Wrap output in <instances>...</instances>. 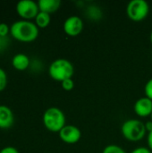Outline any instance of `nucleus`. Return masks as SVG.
Listing matches in <instances>:
<instances>
[{
  "instance_id": "423d86ee",
  "label": "nucleus",
  "mask_w": 152,
  "mask_h": 153,
  "mask_svg": "<svg viewBox=\"0 0 152 153\" xmlns=\"http://www.w3.org/2000/svg\"><path fill=\"white\" fill-rule=\"evenodd\" d=\"M16 12L23 20L30 21L36 18L39 13V8L38 3L32 0H22L16 4Z\"/></svg>"
},
{
  "instance_id": "393cba45",
  "label": "nucleus",
  "mask_w": 152,
  "mask_h": 153,
  "mask_svg": "<svg viewBox=\"0 0 152 153\" xmlns=\"http://www.w3.org/2000/svg\"><path fill=\"white\" fill-rule=\"evenodd\" d=\"M151 121H152V113H151Z\"/></svg>"
},
{
  "instance_id": "4be33fe9",
  "label": "nucleus",
  "mask_w": 152,
  "mask_h": 153,
  "mask_svg": "<svg viewBox=\"0 0 152 153\" xmlns=\"http://www.w3.org/2000/svg\"><path fill=\"white\" fill-rule=\"evenodd\" d=\"M147 142H148V145H149V149L152 152V131L151 133L148 134V138H147Z\"/></svg>"
},
{
  "instance_id": "ddd939ff",
  "label": "nucleus",
  "mask_w": 152,
  "mask_h": 153,
  "mask_svg": "<svg viewBox=\"0 0 152 153\" xmlns=\"http://www.w3.org/2000/svg\"><path fill=\"white\" fill-rule=\"evenodd\" d=\"M50 22H51L50 14L41 11H39V13L35 18V23L39 28H46L47 26H48Z\"/></svg>"
},
{
  "instance_id": "39448f33",
  "label": "nucleus",
  "mask_w": 152,
  "mask_h": 153,
  "mask_svg": "<svg viewBox=\"0 0 152 153\" xmlns=\"http://www.w3.org/2000/svg\"><path fill=\"white\" fill-rule=\"evenodd\" d=\"M149 12L150 5L145 0H132L126 6L127 16L134 22H140L145 19Z\"/></svg>"
},
{
  "instance_id": "f3484780",
  "label": "nucleus",
  "mask_w": 152,
  "mask_h": 153,
  "mask_svg": "<svg viewBox=\"0 0 152 153\" xmlns=\"http://www.w3.org/2000/svg\"><path fill=\"white\" fill-rule=\"evenodd\" d=\"M144 92H145L146 97H148L152 100V78L147 82L144 87Z\"/></svg>"
},
{
  "instance_id": "6e6552de",
  "label": "nucleus",
  "mask_w": 152,
  "mask_h": 153,
  "mask_svg": "<svg viewBox=\"0 0 152 153\" xmlns=\"http://www.w3.org/2000/svg\"><path fill=\"white\" fill-rule=\"evenodd\" d=\"M83 29V22L82 18L77 15L69 16L64 22L65 32L72 37L79 35Z\"/></svg>"
},
{
  "instance_id": "20e7f679",
  "label": "nucleus",
  "mask_w": 152,
  "mask_h": 153,
  "mask_svg": "<svg viewBox=\"0 0 152 153\" xmlns=\"http://www.w3.org/2000/svg\"><path fill=\"white\" fill-rule=\"evenodd\" d=\"M121 132L125 139L131 142H138L142 140L145 134V124L138 119H128L124 122L121 127Z\"/></svg>"
},
{
  "instance_id": "5701e85b",
  "label": "nucleus",
  "mask_w": 152,
  "mask_h": 153,
  "mask_svg": "<svg viewBox=\"0 0 152 153\" xmlns=\"http://www.w3.org/2000/svg\"><path fill=\"white\" fill-rule=\"evenodd\" d=\"M145 128L148 133H151L152 131V121H149L145 124Z\"/></svg>"
},
{
  "instance_id": "b1692460",
  "label": "nucleus",
  "mask_w": 152,
  "mask_h": 153,
  "mask_svg": "<svg viewBox=\"0 0 152 153\" xmlns=\"http://www.w3.org/2000/svg\"><path fill=\"white\" fill-rule=\"evenodd\" d=\"M151 43H152V31H151Z\"/></svg>"
},
{
  "instance_id": "0eeeda50",
  "label": "nucleus",
  "mask_w": 152,
  "mask_h": 153,
  "mask_svg": "<svg viewBox=\"0 0 152 153\" xmlns=\"http://www.w3.org/2000/svg\"><path fill=\"white\" fill-rule=\"evenodd\" d=\"M58 134L60 139L64 143L68 144L76 143L77 142L80 141L82 137L81 130L77 126L72 125H66Z\"/></svg>"
},
{
  "instance_id": "2eb2a0df",
  "label": "nucleus",
  "mask_w": 152,
  "mask_h": 153,
  "mask_svg": "<svg viewBox=\"0 0 152 153\" xmlns=\"http://www.w3.org/2000/svg\"><path fill=\"white\" fill-rule=\"evenodd\" d=\"M7 84V75L4 69L0 68V91H4Z\"/></svg>"
},
{
  "instance_id": "6ab92c4d",
  "label": "nucleus",
  "mask_w": 152,
  "mask_h": 153,
  "mask_svg": "<svg viewBox=\"0 0 152 153\" xmlns=\"http://www.w3.org/2000/svg\"><path fill=\"white\" fill-rule=\"evenodd\" d=\"M9 45V39L8 37H1L0 36V52L5 50Z\"/></svg>"
},
{
  "instance_id": "1a4fd4ad",
  "label": "nucleus",
  "mask_w": 152,
  "mask_h": 153,
  "mask_svg": "<svg viewBox=\"0 0 152 153\" xmlns=\"http://www.w3.org/2000/svg\"><path fill=\"white\" fill-rule=\"evenodd\" d=\"M134 112L142 117L151 116L152 113V100L148 97H142L136 100L134 104Z\"/></svg>"
},
{
  "instance_id": "f8f14e48",
  "label": "nucleus",
  "mask_w": 152,
  "mask_h": 153,
  "mask_svg": "<svg viewBox=\"0 0 152 153\" xmlns=\"http://www.w3.org/2000/svg\"><path fill=\"white\" fill-rule=\"evenodd\" d=\"M39 11L45 12L47 13H52L57 11L60 8L61 1L60 0H39L38 2Z\"/></svg>"
},
{
  "instance_id": "4468645a",
  "label": "nucleus",
  "mask_w": 152,
  "mask_h": 153,
  "mask_svg": "<svg viewBox=\"0 0 152 153\" xmlns=\"http://www.w3.org/2000/svg\"><path fill=\"white\" fill-rule=\"evenodd\" d=\"M102 153H126L125 151L121 148L120 146L118 145H116V144H110V145H108L104 150Z\"/></svg>"
},
{
  "instance_id": "f03ea898",
  "label": "nucleus",
  "mask_w": 152,
  "mask_h": 153,
  "mask_svg": "<svg viewBox=\"0 0 152 153\" xmlns=\"http://www.w3.org/2000/svg\"><path fill=\"white\" fill-rule=\"evenodd\" d=\"M48 74L53 80L62 82L63 81L73 77L74 67L69 60L65 58H57L49 65Z\"/></svg>"
},
{
  "instance_id": "f257e3e1",
  "label": "nucleus",
  "mask_w": 152,
  "mask_h": 153,
  "mask_svg": "<svg viewBox=\"0 0 152 153\" xmlns=\"http://www.w3.org/2000/svg\"><path fill=\"white\" fill-rule=\"evenodd\" d=\"M10 34L13 39L21 42H31L39 36V27L33 22L20 20L11 25Z\"/></svg>"
},
{
  "instance_id": "a211bd4d",
  "label": "nucleus",
  "mask_w": 152,
  "mask_h": 153,
  "mask_svg": "<svg viewBox=\"0 0 152 153\" xmlns=\"http://www.w3.org/2000/svg\"><path fill=\"white\" fill-rule=\"evenodd\" d=\"M10 33V27L6 23H0V36L1 37H8Z\"/></svg>"
},
{
  "instance_id": "dca6fc26",
  "label": "nucleus",
  "mask_w": 152,
  "mask_h": 153,
  "mask_svg": "<svg viewBox=\"0 0 152 153\" xmlns=\"http://www.w3.org/2000/svg\"><path fill=\"white\" fill-rule=\"evenodd\" d=\"M61 84H62V88L64 90H65V91H71L74 87V82H73V80L72 78L63 81L61 82Z\"/></svg>"
},
{
  "instance_id": "9b49d317",
  "label": "nucleus",
  "mask_w": 152,
  "mask_h": 153,
  "mask_svg": "<svg viewBox=\"0 0 152 153\" xmlns=\"http://www.w3.org/2000/svg\"><path fill=\"white\" fill-rule=\"evenodd\" d=\"M12 65L18 71H24L30 65V60L27 55L19 53L12 58Z\"/></svg>"
},
{
  "instance_id": "412c9836",
  "label": "nucleus",
  "mask_w": 152,
  "mask_h": 153,
  "mask_svg": "<svg viewBox=\"0 0 152 153\" xmlns=\"http://www.w3.org/2000/svg\"><path fill=\"white\" fill-rule=\"evenodd\" d=\"M131 153H151V151L149 148H145V147H139L134 149Z\"/></svg>"
},
{
  "instance_id": "7ed1b4c3",
  "label": "nucleus",
  "mask_w": 152,
  "mask_h": 153,
  "mask_svg": "<svg viewBox=\"0 0 152 153\" xmlns=\"http://www.w3.org/2000/svg\"><path fill=\"white\" fill-rule=\"evenodd\" d=\"M65 116L64 112L56 108H48L43 114V124L45 127L53 133H59L65 125Z\"/></svg>"
},
{
  "instance_id": "aec40b11",
  "label": "nucleus",
  "mask_w": 152,
  "mask_h": 153,
  "mask_svg": "<svg viewBox=\"0 0 152 153\" xmlns=\"http://www.w3.org/2000/svg\"><path fill=\"white\" fill-rule=\"evenodd\" d=\"M0 153H19V151L14 147L8 146V147H5V148L2 149L0 151Z\"/></svg>"
},
{
  "instance_id": "9d476101",
  "label": "nucleus",
  "mask_w": 152,
  "mask_h": 153,
  "mask_svg": "<svg viewBox=\"0 0 152 153\" xmlns=\"http://www.w3.org/2000/svg\"><path fill=\"white\" fill-rule=\"evenodd\" d=\"M13 114L10 108L0 105V129H8L13 124Z\"/></svg>"
}]
</instances>
